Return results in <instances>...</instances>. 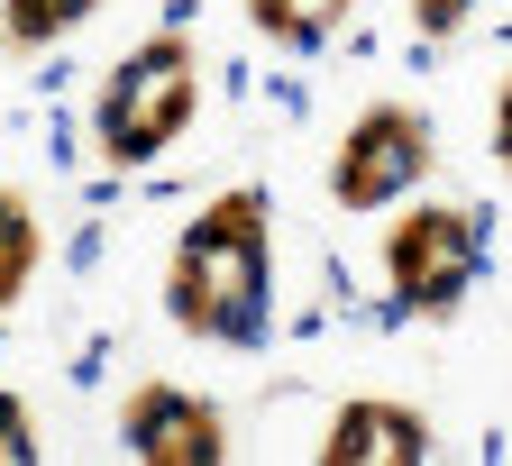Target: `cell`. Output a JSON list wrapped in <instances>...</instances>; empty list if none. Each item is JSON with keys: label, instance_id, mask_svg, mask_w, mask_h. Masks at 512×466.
<instances>
[{"label": "cell", "instance_id": "obj_12", "mask_svg": "<svg viewBox=\"0 0 512 466\" xmlns=\"http://www.w3.org/2000/svg\"><path fill=\"white\" fill-rule=\"evenodd\" d=\"M494 156H503V174H512V74H503V92H494Z\"/></svg>", "mask_w": 512, "mask_h": 466}, {"label": "cell", "instance_id": "obj_1", "mask_svg": "<svg viewBox=\"0 0 512 466\" xmlns=\"http://www.w3.org/2000/svg\"><path fill=\"white\" fill-rule=\"evenodd\" d=\"M165 311L211 348H256L275 311V220L266 192H220V202L183 229L174 275H165Z\"/></svg>", "mask_w": 512, "mask_h": 466}, {"label": "cell", "instance_id": "obj_4", "mask_svg": "<svg viewBox=\"0 0 512 466\" xmlns=\"http://www.w3.org/2000/svg\"><path fill=\"white\" fill-rule=\"evenodd\" d=\"M421 174H430V119L412 101H375V110L348 119L330 192H339V211H384V202H403Z\"/></svg>", "mask_w": 512, "mask_h": 466}, {"label": "cell", "instance_id": "obj_5", "mask_svg": "<svg viewBox=\"0 0 512 466\" xmlns=\"http://www.w3.org/2000/svg\"><path fill=\"white\" fill-rule=\"evenodd\" d=\"M119 439L138 466H220L229 430L211 412V393H183V384H138L119 412Z\"/></svg>", "mask_w": 512, "mask_h": 466}, {"label": "cell", "instance_id": "obj_8", "mask_svg": "<svg viewBox=\"0 0 512 466\" xmlns=\"http://www.w3.org/2000/svg\"><path fill=\"white\" fill-rule=\"evenodd\" d=\"M37 256H46V229H37V211L19 202V192H0V311H10V302L28 293Z\"/></svg>", "mask_w": 512, "mask_h": 466}, {"label": "cell", "instance_id": "obj_10", "mask_svg": "<svg viewBox=\"0 0 512 466\" xmlns=\"http://www.w3.org/2000/svg\"><path fill=\"white\" fill-rule=\"evenodd\" d=\"M28 457H37V421L19 393H0V466H28Z\"/></svg>", "mask_w": 512, "mask_h": 466}, {"label": "cell", "instance_id": "obj_2", "mask_svg": "<svg viewBox=\"0 0 512 466\" xmlns=\"http://www.w3.org/2000/svg\"><path fill=\"white\" fill-rule=\"evenodd\" d=\"M202 110V55L183 28H156L147 46H128L101 83V156L110 165H147L183 138V119Z\"/></svg>", "mask_w": 512, "mask_h": 466}, {"label": "cell", "instance_id": "obj_3", "mask_svg": "<svg viewBox=\"0 0 512 466\" xmlns=\"http://www.w3.org/2000/svg\"><path fill=\"white\" fill-rule=\"evenodd\" d=\"M476 265H485V229L467 211H448V202L403 211L394 238H384V284H394V302L421 311V320H448V311H458L467 284H476Z\"/></svg>", "mask_w": 512, "mask_h": 466}, {"label": "cell", "instance_id": "obj_9", "mask_svg": "<svg viewBox=\"0 0 512 466\" xmlns=\"http://www.w3.org/2000/svg\"><path fill=\"white\" fill-rule=\"evenodd\" d=\"M92 10H101V0H0V37H10V46H46L64 28H83Z\"/></svg>", "mask_w": 512, "mask_h": 466}, {"label": "cell", "instance_id": "obj_11", "mask_svg": "<svg viewBox=\"0 0 512 466\" xmlns=\"http://www.w3.org/2000/svg\"><path fill=\"white\" fill-rule=\"evenodd\" d=\"M412 19H421L430 37H448V28H467V19H476V0H412Z\"/></svg>", "mask_w": 512, "mask_h": 466}, {"label": "cell", "instance_id": "obj_6", "mask_svg": "<svg viewBox=\"0 0 512 466\" xmlns=\"http://www.w3.org/2000/svg\"><path fill=\"white\" fill-rule=\"evenodd\" d=\"M421 457H430V421L412 403H384V393L348 403L320 439V466H421Z\"/></svg>", "mask_w": 512, "mask_h": 466}, {"label": "cell", "instance_id": "obj_7", "mask_svg": "<svg viewBox=\"0 0 512 466\" xmlns=\"http://www.w3.org/2000/svg\"><path fill=\"white\" fill-rule=\"evenodd\" d=\"M348 10H357V0H247V19L266 28L275 46H320V37H339Z\"/></svg>", "mask_w": 512, "mask_h": 466}]
</instances>
